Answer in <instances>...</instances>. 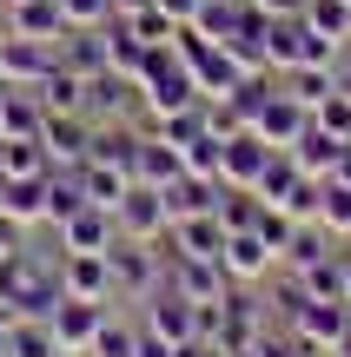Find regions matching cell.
<instances>
[{"label":"cell","instance_id":"obj_30","mask_svg":"<svg viewBox=\"0 0 351 357\" xmlns=\"http://www.w3.org/2000/svg\"><path fill=\"white\" fill-rule=\"evenodd\" d=\"M133 344H140V324L113 318V305H106V318H100V331H93L87 357H133Z\"/></svg>","mask_w":351,"mask_h":357},{"label":"cell","instance_id":"obj_28","mask_svg":"<svg viewBox=\"0 0 351 357\" xmlns=\"http://www.w3.org/2000/svg\"><path fill=\"white\" fill-rule=\"evenodd\" d=\"M299 40H305L299 13H292V20H265V60H272V73H292V66H299Z\"/></svg>","mask_w":351,"mask_h":357},{"label":"cell","instance_id":"obj_1","mask_svg":"<svg viewBox=\"0 0 351 357\" xmlns=\"http://www.w3.org/2000/svg\"><path fill=\"white\" fill-rule=\"evenodd\" d=\"M106 265H113V305H146L153 291H166V245L113 238Z\"/></svg>","mask_w":351,"mask_h":357},{"label":"cell","instance_id":"obj_39","mask_svg":"<svg viewBox=\"0 0 351 357\" xmlns=\"http://www.w3.org/2000/svg\"><path fill=\"white\" fill-rule=\"evenodd\" d=\"M133 357H179V344H172V337H159L153 324H140V344H133Z\"/></svg>","mask_w":351,"mask_h":357},{"label":"cell","instance_id":"obj_7","mask_svg":"<svg viewBox=\"0 0 351 357\" xmlns=\"http://www.w3.org/2000/svg\"><path fill=\"white\" fill-rule=\"evenodd\" d=\"M285 331H292V337H305L312 351H325V357H331V351H338V337L351 331V305H325V298H305V305L285 318Z\"/></svg>","mask_w":351,"mask_h":357},{"label":"cell","instance_id":"obj_15","mask_svg":"<svg viewBox=\"0 0 351 357\" xmlns=\"http://www.w3.org/2000/svg\"><path fill=\"white\" fill-rule=\"evenodd\" d=\"M7 33L53 40V47H60V40H66V7H60V0H13V7H7Z\"/></svg>","mask_w":351,"mask_h":357},{"label":"cell","instance_id":"obj_14","mask_svg":"<svg viewBox=\"0 0 351 357\" xmlns=\"http://www.w3.org/2000/svg\"><path fill=\"white\" fill-rule=\"evenodd\" d=\"M265 159H272V146H265L259 139V132H252V126H239V132H225V185H259V172H265Z\"/></svg>","mask_w":351,"mask_h":357},{"label":"cell","instance_id":"obj_46","mask_svg":"<svg viewBox=\"0 0 351 357\" xmlns=\"http://www.w3.org/2000/svg\"><path fill=\"white\" fill-rule=\"evenodd\" d=\"M0 113H7V86H0Z\"/></svg>","mask_w":351,"mask_h":357},{"label":"cell","instance_id":"obj_4","mask_svg":"<svg viewBox=\"0 0 351 357\" xmlns=\"http://www.w3.org/2000/svg\"><path fill=\"white\" fill-rule=\"evenodd\" d=\"M305 126H312V106H299V100H292V93L272 79V93H265V106H259V119H252V132H259L272 153H285V146L305 139Z\"/></svg>","mask_w":351,"mask_h":357},{"label":"cell","instance_id":"obj_3","mask_svg":"<svg viewBox=\"0 0 351 357\" xmlns=\"http://www.w3.org/2000/svg\"><path fill=\"white\" fill-rule=\"evenodd\" d=\"M166 284L179 298H193V305H219V298L232 291L219 258H193V252H166Z\"/></svg>","mask_w":351,"mask_h":357},{"label":"cell","instance_id":"obj_13","mask_svg":"<svg viewBox=\"0 0 351 357\" xmlns=\"http://www.w3.org/2000/svg\"><path fill=\"white\" fill-rule=\"evenodd\" d=\"M338 252H345V238L325 225V218H299V225H292V245L278 252V271H305V265L338 258Z\"/></svg>","mask_w":351,"mask_h":357},{"label":"cell","instance_id":"obj_27","mask_svg":"<svg viewBox=\"0 0 351 357\" xmlns=\"http://www.w3.org/2000/svg\"><path fill=\"white\" fill-rule=\"evenodd\" d=\"M285 153L299 159V172H305V178H331V166H338V153H345V139H331V132L305 126V139H299V146H285Z\"/></svg>","mask_w":351,"mask_h":357},{"label":"cell","instance_id":"obj_37","mask_svg":"<svg viewBox=\"0 0 351 357\" xmlns=\"http://www.w3.org/2000/svg\"><path fill=\"white\" fill-rule=\"evenodd\" d=\"M292 225H299V218H285L278 205H259V225H252V231H259L272 252H285V245H292Z\"/></svg>","mask_w":351,"mask_h":357},{"label":"cell","instance_id":"obj_20","mask_svg":"<svg viewBox=\"0 0 351 357\" xmlns=\"http://www.w3.org/2000/svg\"><path fill=\"white\" fill-rule=\"evenodd\" d=\"M80 192H87V205H100V212H119V199H126L133 172L126 166H100V159H80Z\"/></svg>","mask_w":351,"mask_h":357},{"label":"cell","instance_id":"obj_25","mask_svg":"<svg viewBox=\"0 0 351 357\" xmlns=\"http://www.w3.org/2000/svg\"><path fill=\"white\" fill-rule=\"evenodd\" d=\"M33 100L47 106V113H87V79H80L73 66H53V73L33 86Z\"/></svg>","mask_w":351,"mask_h":357},{"label":"cell","instance_id":"obj_21","mask_svg":"<svg viewBox=\"0 0 351 357\" xmlns=\"http://www.w3.org/2000/svg\"><path fill=\"white\" fill-rule=\"evenodd\" d=\"M40 126H47V106L33 100L27 86H7V113H0V139L40 146Z\"/></svg>","mask_w":351,"mask_h":357},{"label":"cell","instance_id":"obj_31","mask_svg":"<svg viewBox=\"0 0 351 357\" xmlns=\"http://www.w3.org/2000/svg\"><path fill=\"white\" fill-rule=\"evenodd\" d=\"M292 278L305 284V298H325V305H351V298H345V271H338V258H318V265L292 271Z\"/></svg>","mask_w":351,"mask_h":357},{"label":"cell","instance_id":"obj_47","mask_svg":"<svg viewBox=\"0 0 351 357\" xmlns=\"http://www.w3.org/2000/svg\"><path fill=\"white\" fill-rule=\"evenodd\" d=\"M0 7H13V0H0Z\"/></svg>","mask_w":351,"mask_h":357},{"label":"cell","instance_id":"obj_32","mask_svg":"<svg viewBox=\"0 0 351 357\" xmlns=\"http://www.w3.org/2000/svg\"><path fill=\"white\" fill-rule=\"evenodd\" d=\"M299 159H292V153H272V159H265V172H259V185H252V192H259V199L265 205H285V192L292 185H299Z\"/></svg>","mask_w":351,"mask_h":357},{"label":"cell","instance_id":"obj_33","mask_svg":"<svg viewBox=\"0 0 351 357\" xmlns=\"http://www.w3.org/2000/svg\"><path fill=\"white\" fill-rule=\"evenodd\" d=\"M119 20H126L146 47H172V33H179V20H172L166 7H153V0H146V7H133V13H119Z\"/></svg>","mask_w":351,"mask_h":357},{"label":"cell","instance_id":"obj_8","mask_svg":"<svg viewBox=\"0 0 351 357\" xmlns=\"http://www.w3.org/2000/svg\"><path fill=\"white\" fill-rule=\"evenodd\" d=\"M133 106H140V79L113 73V66L87 79V119H93V126H126Z\"/></svg>","mask_w":351,"mask_h":357},{"label":"cell","instance_id":"obj_6","mask_svg":"<svg viewBox=\"0 0 351 357\" xmlns=\"http://www.w3.org/2000/svg\"><path fill=\"white\" fill-rule=\"evenodd\" d=\"M93 146V119L87 113H47V126H40V153H47L53 172H73L80 159H87Z\"/></svg>","mask_w":351,"mask_h":357},{"label":"cell","instance_id":"obj_48","mask_svg":"<svg viewBox=\"0 0 351 357\" xmlns=\"http://www.w3.org/2000/svg\"><path fill=\"white\" fill-rule=\"evenodd\" d=\"M345 245H351V238H345Z\"/></svg>","mask_w":351,"mask_h":357},{"label":"cell","instance_id":"obj_38","mask_svg":"<svg viewBox=\"0 0 351 357\" xmlns=\"http://www.w3.org/2000/svg\"><path fill=\"white\" fill-rule=\"evenodd\" d=\"M259 351H265V357H325V351H312L305 337H292V331H278V337L265 331V337H259Z\"/></svg>","mask_w":351,"mask_h":357},{"label":"cell","instance_id":"obj_36","mask_svg":"<svg viewBox=\"0 0 351 357\" xmlns=\"http://www.w3.org/2000/svg\"><path fill=\"white\" fill-rule=\"evenodd\" d=\"M66 7V26H106L119 13V0H60Z\"/></svg>","mask_w":351,"mask_h":357},{"label":"cell","instance_id":"obj_35","mask_svg":"<svg viewBox=\"0 0 351 357\" xmlns=\"http://www.w3.org/2000/svg\"><path fill=\"white\" fill-rule=\"evenodd\" d=\"M318 218H325L338 238H351V185H338V178H325V199H318Z\"/></svg>","mask_w":351,"mask_h":357},{"label":"cell","instance_id":"obj_9","mask_svg":"<svg viewBox=\"0 0 351 357\" xmlns=\"http://www.w3.org/2000/svg\"><path fill=\"white\" fill-rule=\"evenodd\" d=\"M60 291L87 305H113V265L106 252H60Z\"/></svg>","mask_w":351,"mask_h":357},{"label":"cell","instance_id":"obj_2","mask_svg":"<svg viewBox=\"0 0 351 357\" xmlns=\"http://www.w3.org/2000/svg\"><path fill=\"white\" fill-rule=\"evenodd\" d=\"M60 66V47L53 40H20V33H0V86H27L33 93L40 79Z\"/></svg>","mask_w":351,"mask_h":357},{"label":"cell","instance_id":"obj_23","mask_svg":"<svg viewBox=\"0 0 351 357\" xmlns=\"http://www.w3.org/2000/svg\"><path fill=\"white\" fill-rule=\"evenodd\" d=\"M272 79H278L299 106H312V113L338 93V66H292V73H272Z\"/></svg>","mask_w":351,"mask_h":357},{"label":"cell","instance_id":"obj_29","mask_svg":"<svg viewBox=\"0 0 351 357\" xmlns=\"http://www.w3.org/2000/svg\"><path fill=\"white\" fill-rule=\"evenodd\" d=\"M312 33H325V40H338V47H351V0H305V13H299Z\"/></svg>","mask_w":351,"mask_h":357},{"label":"cell","instance_id":"obj_34","mask_svg":"<svg viewBox=\"0 0 351 357\" xmlns=\"http://www.w3.org/2000/svg\"><path fill=\"white\" fill-rule=\"evenodd\" d=\"M312 126L351 146V93H345V86H338V93H331V100H325V106H318V113H312Z\"/></svg>","mask_w":351,"mask_h":357},{"label":"cell","instance_id":"obj_22","mask_svg":"<svg viewBox=\"0 0 351 357\" xmlns=\"http://www.w3.org/2000/svg\"><path fill=\"white\" fill-rule=\"evenodd\" d=\"M47 185L53 172H27V178H7V192H0V205H7L20 225H47Z\"/></svg>","mask_w":351,"mask_h":357},{"label":"cell","instance_id":"obj_26","mask_svg":"<svg viewBox=\"0 0 351 357\" xmlns=\"http://www.w3.org/2000/svg\"><path fill=\"white\" fill-rule=\"evenodd\" d=\"M7 357H66L47 318H7Z\"/></svg>","mask_w":351,"mask_h":357},{"label":"cell","instance_id":"obj_17","mask_svg":"<svg viewBox=\"0 0 351 357\" xmlns=\"http://www.w3.org/2000/svg\"><path fill=\"white\" fill-rule=\"evenodd\" d=\"M179 178V146H166L159 132H146L140 126V153H133V185H172Z\"/></svg>","mask_w":351,"mask_h":357},{"label":"cell","instance_id":"obj_11","mask_svg":"<svg viewBox=\"0 0 351 357\" xmlns=\"http://www.w3.org/2000/svg\"><path fill=\"white\" fill-rule=\"evenodd\" d=\"M100 318H106V305H87V298H66V291H60V305L47 311V324H53V337H60L66 357H87L93 331H100Z\"/></svg>","mask_w":351,"mask_h":357},{"label":"cell","instance_id":"obj_40","mask_svg":"<svg viewBox=\"0 0 351 357\" xmlns=\"http://www.w3.org/2000/svg\"><path fill=\"white\" fill-rule=\"evenodd\" d=\"M252 7H259L265 20H292V13H305V0H252Z\"/></svg>","mask_w":351,"mask_h":357},{"label":"cell","instance_id":"obj_16","mask_svg":"<svg viewBox=\"0 0 351 357\" xmlns=\"http://www.w3.org/2000/svg\"><path fill=\"white\" fill-rule=\"evenodd\" d=\"M166 252H193V258H219L225 252V218L219 212H193L166 231Z\"/></svg>","mask_w":351,"mask_h":357},{"label":"cell","instance_id":"obj_5","mask_svg":"<svg viewBox=\"0 0 351 357\" xmlns=\"http://www.w3.org/2000/svg\"><path fill=\"white\" fill-rule=\"evenodd\" d=\"M119 238H140V245H166L172 218H166V199H159L153 185H126V199H119Z\"/></svg>","mask_w":351,"mask_h":357},{"label":"cell","instance_id":"obj_12","mask_svg":"<svg viewBox=\"0 0 351 357\" xmlns=\"http://www.w3.org/2000/svg\"><path fill=\"white\" fill-rule=\"evenodd\" d=\"M53 238H60V252H113L119 218L100 212V205H80L73 218H60V225H53Z\"/></svg>","mask_w":351,"mask_h":357},{"label":"cell","instance_id":"obj_45","mask_svg":"<svg viewBox=\"0 0 351 357\" xmlns=\"http://www.w3.org/2000/svg\"><path fill=\"white\" fill-rule=\"evenodd\" d=\"M331 357H351V331H345V337H338V351H331Z\"/></svg>","mask_w":351,"mask_h":357},{"label":"cell","instance_id":"obj_24","mask_svg":"<svg viewBox=\"0 0 351 357\" xmlns=\"http://www.w3.org/2000/svg\"><path fill=\"white\" fill-rule=\"evenodd\" d=\"M179 172L186 178H219L225 172V132H212V126L193 132V139L179 146Z\"/></svg>","mask_w":351,"mask_h":357},{"label":"cell","instance_id":"obj_19","mask_svg":"<svg viewBox=\"0 0 351 357\" xmlns=\"http://www.w3.org/2000/svg\"><path fill=\"white\" fill-rule=\"evenodd\" d=\"M60 66H73L80 79H93V73H106V26H66V40H60Z\"/></svg>","mask_w":351,"mask_h":357},{"label":"cell","instance_id":"obj_18","mask_svg":"<svg viewBox=\"0 0 351 357\" xmlns=\"http://www.w3.org/2000/svg\"><path fill=\"white\" fill-rule=\"evenodd\" d=\"M140 324H153L159 337H172V344H193V298H179L166 284V291H153L146 298V318Z\"/></svg>","mask_w":351,"mask_h":357},{"label":"cell","instance_id":"obj_42","mask_svg":"<svg viewBox=\"0 0 351 357\" xmlns=\"http://www.w3.org/2000/svg\"><path fill=\"white\" fill-rule=\"evenodd\" d=\"M331 178H338V185H351V146L338 153V166H331Z\"/></svg>","mask_w":351,"mask_h":357},{"label":"cell","instance_id":"obj_10","mask_svg":"<svg viewBox=\"0 0 351 357\" xmlns=\"http://www.w3.org/2000/svg\"><path fill=\"white\" fill-rule=\"evenodd\" d=\"M219 265H225V278H232V284H265L278 271V252L259 238V231H225Z\"/></svg>","mask_w":351,"mask_h":357},{"label":"cell","instance_id":"obj_44","mask_svg":"<svg viewBox=\"0 0 351 357\" xmlns=\"http://www.w3.org/2000/svg\"><path fill=\"white\" fill-rule=\"evenodd\" d=\"M338 86H345V93H351V60H345V66H338Z\"/></svg>","mask_w":351,"mask_h":357},{"label":"cell","instance_id":"obj_41","mask_svg":"<svg viewBox=\"0 0 351 357\" xmlns=\"http://www.w3.org/2000/svg\"><path fill=\"white\" fill-rule=\"evenodd\" d=\"M153 7H166V13H172V20H179V26H186V20H193V13H199V0H153Z\"/></svg>","mask_w":351,"mask_h":357},{"label":"cell","instance_id":"obj_43","mask_svg":"<svg viewBox=\"0 0 351 357\" xmlns=\"http://www.w3.org/2000/svg\"><path fill=\"white\" fill-rule=\"evenodd\" d=\"M338 271H345V298H351V245L338 252Z\"/></svg>","mask_w":351,"mask_h":357}]
</instances>
